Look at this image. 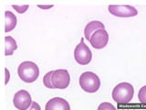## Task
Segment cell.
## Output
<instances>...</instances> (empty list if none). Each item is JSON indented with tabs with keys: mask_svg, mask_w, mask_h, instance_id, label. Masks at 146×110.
<instances>
[{
	"mask_svg": "<svg viewBox=\"0 0 146 110\" xmlns=\"http://www.w3.org/2000/svg\"><path fill=\"white\" fill-rule=\"evenodd\" d=\"M97 110H116V108L114 107V105H111V103L109 102H103L100 105Z\"/></svg>",
	"mask_w": 146,
	"mask_h": 110,
	"instance_id": "obj_15",
	"label": "cell"
},
{
	"mask_svg": "<svg viewBox=\"0 0 146 110\" xmlns=\"http://www.w3.org/2000/svg\"><path fill=\"white\" fill-rule=\"evenodd\" d=\"M5 44H6V48H5V55L6 56L12 55L14 52L17 49V41L10 36L5 37Z\"/></svg>",
	"mask_w": 146,
	"mask_h": 110,
	"instance_id": "obj_12",
	"label": "cell"
},
{
	"mask_svg": "<svg viewBox=\"0 0 146 110\" xmlns=\"http://www.w3.org/2000/svg\"><path fill=\"white\" fill-rule=\"evenodd\" d=\"M109 41V34L105 30H99L90 37V42L94 49L100 50L106 47Z\"/></svg>",
	"mask_w": 146,
	"mask_h": 110,
	"instance_id": "obj_8",
	"label": "cell"
},
{
	"mask_svg": "<svg viewBox=\"0 0 146 110\" xmlns=\"http://www.w3.org/2000/svg\"><path fill=\"white\" fill-rule=\"evenodd\" d=\"M133 95V86L129 82H121L112 90V98L119 105H124L131 102Z\"/></svg>",
	"mask_w": 146,
	"mask_h": 110,
	"instance_id": "obj_1",
	"label": "cell"
},
{
	"mask_svg": "<svg viewBox=\"0 0 146 110\" xmlns=\"http://www.w3.org/2000/svg\"><path fill=\"white\" fill-rule=\"evenodd\" d=\"M53 6L52 5H48V6H41V5H39L38 7L41 8V9H48V8H51Z\"/></svg>",
	"mask_w": 146,
	"mask_h": 110,
	"instance_id": "obj_19",
	"label": "cell"
},
{
	"mask_svg": "<svg viewBox=\"0 0 146 110\" xmlns=\"http://www.w3.org/2000/svg\"><path fill=\"white\" fill-rule=\"evenodd\" d=\"M45 110H70L68 101L61 97H54L48 101Z\"/></svg>",
	"mask_w": 146,
	"mask_h": 110,
	"instance_id": "obj_9",
	"label": "cell"
},
{
	"mask_svg": "<svg viewBox=\"0 0 146 110\" xmlns=\"http://www.w3.org/2000/svg\"><path fill=\"white\" fill-rule=\"evenodd\" d=\"M70 73L65 69L54 71L52 75V84L55 89H66L70 85Z\"/></svg>",
	"mask_w": 146,
	"mask_h": 110,
	"instance_id": "obj_5",
	"label": "cell"
},
{
	"mask_svg": "<svg viewBox=\"0 0 146 110\" xmlns=\"http://www.w3.org/2000/svg\"><path fill=\"white\" fill-rule=\"evenodd\" d=\"M138 99L143 105H146V85L143 86L138 93Z\"/></svg>",
	"mask_w": 146,
	"mask_h": 110,
	"instance_id": "obj_14",
	"label": "cell"
},
{
	"mask_svg": "<svg viewBox=\"0 0 146 110\" xmlns=\"http://www.w3.org/2000/svg\"><path fill=\"white\" fill-rule=\"evenodd\" d=\"M5 17H6V25H5V31L9 32L15 29L17 26V17L11 11L5 12Z\"/></svg>",
	"mask_w": 146,
	"mask_h": 110,
	"instance_id": "obj_11",
	"label": "cell"
},
{
	"mask_svg": "<svg viewBox=\"0 0 146 110\" xmlns=\"http://www.w3.org/2000/svg\"><path fill=\"white\" fill-rule=\"evenodd\" d=\"M13 104L18 110H27L32 105L31 96L26 90H20L14 95Z\"/></svg>",
	"mask_w": 146,
	"mask_h": 110,
	"instance_id": "obj_7",
	"label": "cell"
},
{
	"mask_svg": "<svg viewBox=\"0 0 146 110\" xmlns=\"http://www.w3.org/2000/svg\"><path fill=\"white\" fill-rule=\"evenodd\" d=\"M17 73L20 79L25 82H33L39 76V69L33 62H23L19 64Z\"/></svg>",
	"mask_w": 146,
	"mask_h": 110,
	"instance_id": "obj_2",
	"label": "cell"
},
{
	"mask_svg": "<svg viewBox=\"0 0 146 110\" xmlns=\"http://www.w3.org/2000/svg\"><path fill=\"white\" fill-rule=\"evenodd\" d=\"M74 58L75 61L80 65H87L90 62L92 54H91V52L88 46L84 43L83 40H81L80 43L78 44V46L75 48Z\"/></svg>",
	"mask_w": 146,
	"mask_h": 110,
	"instance_id": "obj_4",
	"label": "cell"
},
{
	"mask_svg": "<svg viewBox=\"0 0 146 110\" xmlns=\"http://www.w3.org/2000/svg\"><path fill=\"white\" fill-rule=\"evenodd\" d=\"M105 30V27L102 24V22L97 21V20L90 21L85 27V30H84L85 38L90 41V37L92 36V34L94 33V32L97 31V30Z\"/></svg>",
	"mask_w": 146,
	"mask_h": 110,
	"instance_id": "obj_10",
	"label": "cell"
},
{
	"mask_svg": "<svg viewBox=\"0 0 146 110\" xmlns=\"http://www.w3.org/2000/svg\"><path fill=\"white\" fill-rule=\"evenodd\" d=\"M53 72H54V71L48 72L47 74L44 76V78H43V84H44V85L47 87V88H49V89H55L54 86H53V84H52Z\"/></svg>",
	"mask_w": 146,
	"mask_h": 110,
	"instance_id": "obj_13",
	"label": "cell"
},
{
	"mask_svg": "<svg viewBox=\"0 0 146 110\" xmlns=\"http://www.w3.org/2000/svg\"><path fill=\"white\" fill-rule=\"evenodd\" d=\"M27 110H41V109H40V107H39V105L38 103H36V102H32L31 107Z\"/></svg>",
	"mask_w": 146,
	"mask_h": 110,
	"instance_id": "obj_17",
	"label": "cell"
},
{
	"mask_svg": "<svg viewBox=\"0 0 146 110\" xmlns=\"http://www.w3.org/2000/svg\"><path fill=\"white\" fill-rule=\"evenodd\" d=\"M5 73H6V78H5V85H7L10 79V72L7 70V68H5Z\"/></svg>",
	"mask_w": 146,
	"mask_h": 110,
	"instance_id": "obj_18",
	"label": "cell"
},
{
	"mask_svg": "<svg viewBox=\"0 0 146 110\" xmlns=\"http://www.w3.org/2000/svg\"><path fill=\"white\" fill-rule=\"evenodd\" d=\"M80 85L87 93H96L100 86V80L96 73L85 72L80 77Z\"/></svg>",
	"mask_w": 146,
	"mask_h": 110,
	"instance_id": "obj_3",
	"label": "cell"
},
{
	"mask_svg": "<svg viewBox=\"0 0 146 110\" xmlns=\"http://www.w3.org/2000/svg\"><path fill=\"white\" fill-rule=\"evenodd\" d=\"M109 12L113 16L119 17H135L138 14V11L134 7L128 6V5H111L109 6Z\"/></svg>",
	"mask_w": 146,
	"mask_h": 110,
	"instance_id": "obj_6",
	"label": "cell"
},
{
	"mask_svg": "<svg viewBox=\"0 0 146 110\" xmlns=\"http://www.w3.org/2000/svg\"><path fill=\"white\" fill-rule=\"evenodd\" d=\"M12 7L17 10L19 14H22V13H25L27 8H29V6L27 5H25V6H17V5H12Z\"/></svg>",
	"mask_w": 146,
	"mask_h": 110,
	"instance_id": "obj_16",
	"label": "cell"
}]
</instances>
